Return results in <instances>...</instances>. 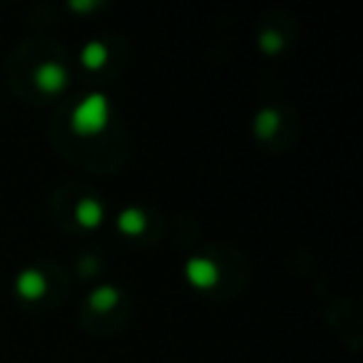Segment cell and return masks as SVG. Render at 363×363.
I'll return each mask as SVG.
<instances>
[{
  "instance_id": "6da1fadb",
  "label": "cell",
  "mask_w": 363,
  "mask_h": 363,
  "mask_svg": "<svg viewBox=\"0 0 363 363\" xmlns=\"http://www.w3.org/2000/svg\"><path fill=\"white\" fill-rule=\"evenodd\" d=\"M107 112H110V105H107V97L100 95V92H92L87 95L80 105L72 112V127L82 135H92V132H100L102 127L107 125Z\"/></svg>"
},
{
  "instance_id": "7a4b0ae2",
  "label": "cell",
  "mask_w": 363,
  "mask_h": 363,
  "mask_svg": "<svg viewBox=\"0 0 363 363\" xmlns=\"http://www.w3.org/2000/svg\"><path fill=\"white\" fill-rule=\"evenodd\" d=\"M187 277L194 286H214L219 279V272H217V264L209 262V259H202V257H194L187 262Z\"/></svg>"
},
{
  "instance_id": "3957f363",
  "label": "cell",
  "mask_w": 363,
  "mask_h": 363,
  "mask_svg": "<svg viewBox=\"0 0 363 363\" xmlns=\"http://www.w3.org/2000/svg\"><path fill=\"white\" fill-rule=\"evenodd\" d=\"M67 75L57 62H43L40 67L35 70V85L45 92H52V90H60L65 85Z\"/></svg>"
},
{
  "instance_id": "277c9868",
  "label": "cell",
  "mask_w": 363,
  "mask_h": 363,
  "mask_svg": "<svg viewBox=\"0 0 363 363\" xmlns=\"http://www.w3.org/2000/svg\"><path fill=\"white\" fill-rule=\"evenodd\" d=\"M45 289H48L45 277H43L40 272H35V269H28V272H23L21 277H18V291H21V296L38 298L45 294Z\"/></svg>"
},
{
  "instance_id": "5b68a950",
  "label": "cell",
  "mask_w": 363,
  "mask_h": 363,
  "mask_svg": "<svg viewBox=\"0 0 363 363\" xmlns=\"http://www.w3.org/2000/svg\"><path fill=\"white\" fill-rule=\"evenodd\" d=\"M100 219H102V204L97 199H82L77 204V222L82 227H95V224H100Z\"/></svg>"
},
{
  "instance_id": "8992f818",
  "label": "cell",
  "mask_w": 363,
  "mask_h": 363,
  "mask_svg": "<svg viewBox=\"0 0 363 363\" xmlns=\"http://www.w3.org/2000/svg\"><path fill=\"white\" fill-rule=\"evenodd\" d=\"M117 303V291L112 286H100L90 294V306L97 311H107Z\"/></svg>"
},
{
  "instance_id": "52a82bcc",
  "label": "cell",
  "mask_w": 363,
  "mask_h": 363,
  "mask_svg": "<svg viewBox=\"0 0 363 363\" xmlns=\"http://www.w3.org/2000/svg\"><path fill=\"white\" fill-rule=\"evenodd\" d=\"M105 60H107V48L102 45L100 40H92L82 48V62H85L87 67H100Z\"/></svg>"
},
{
  "instance_id": "ba28073f",
  "label": "cell",
  "mask_w": 363,
  "mask_h": 363,
  "mask_svg": "<svg viewBox=\"0 0 363 363\" xmlns=\"http://www.w3.org/2000/svg\"><path fill=\"white\" fill-rule=\"evenodd\" d=\"M120 229L127 234H140L145 229V214L140 209H125L120 214Z\"/></svg>"
},
{
  "instance_id": "9c48e42d",
  "label": "cell",
  "mask_w": 363,
  "mask_h": 363,
  "mask_svg": "<svg viewBox=\"0 0 363 363\" xmlns=\"http://www.w3.org/2000/svg\"><path fill=\"white\" fill-rule=\"evenodd\" d=\"M257 132L262 137H269V135H274V130L279 127V115H277V110H262L257 115Z\"/></svg>"
},
{
  "instance_id": "30bf717a",
  "label": "cell",
  "mask_w": 363,
  "mask_h": 363,
  "mask_svg": "<svg viewBox=\"0 0 363 363\" xmlns=\"http://www.w3.org/2000/svg\"><path fill=\"white\" fill-rule=\"evenodd\" d=\"M259 40H262V48H264V50H269V52L279 50V48L284 45V38L279 35L277 30H264V33H262V38H259Z\"/></svg>"
},
{
  "instance_id": "8fae6325",
  "label": "cell",
  "mask_w": 363,
  "mask_h": 363,
  "mask_svg": "<svg viewBox=\"0 0 363 363\" xmlns=\"http://www.w3.org/2000/svg\"><path fill=\"white\" fill-rule=\"evenodd\" d=\"M70 6L72 8H85V11H87V8H92V0H85V3H82V0H72Z\"/></svg>"
},
{
  "instance_id": "7c38bea8",
  "label": "cell",
  "mask_w": 363,
  "mask_h": 363,
  "mask_svg": "<svg viewBox=\"0 0 363 363\" xmlns=\"http://www.w3.org/2000/svg\"><path fill=\"white\" fill-rule=\"evenodd\" d=\"M80 269H82V272H87V274L95 272V262H92V259H87V262L80 264Z\"/></svg>"
}]
</instances>
